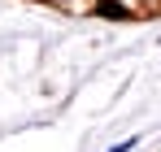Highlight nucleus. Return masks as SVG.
<instances>
[{
	"label": "nucleus",
	"instance_id": "obj_1",
	"mask_svg": "<svg viewBox=\"0 0 161 152\" xmlns=\"http://www.w3.org/2000/svg\"><path fill=\"white\" fill-rule=\"evenodd\" d=\"M100 13H113V18H126V9H122V4H113V0H105V4H100Z\"/></svg>",
	"mask_w": 161,
	"mask_h": 152
},
{
	"label": "nucleus",
	"instance_id": "obj_2",
	"mask_svg": "<svg viewBox=\"0 0 161 152\" xmlns=\"http://www.w3.org/2000/svg\"><path fill=\"white\" fill-rule=\"evenodd\" d=\"M131 148H135V139H126V144H118L113 152H131Z\"/></svg>",
	"mask_w": 161,
	"mask_h": 152
}]
</instances>
